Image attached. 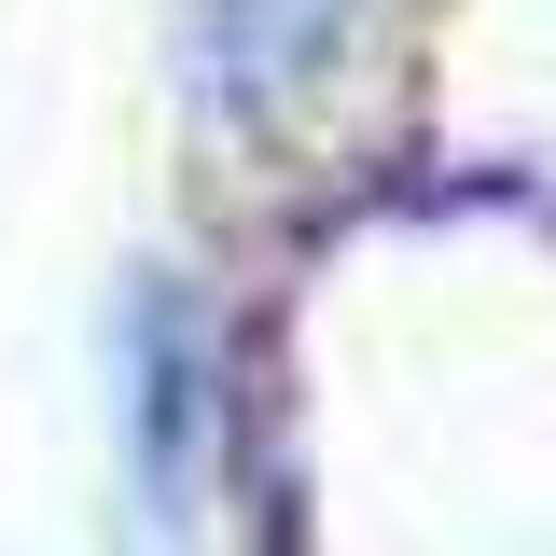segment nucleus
I'll use <instances>...</instances> for the list:
<instances>
[{
  "label": "nucleus",
  "instance_id": "1",
  "mask_svg": "<svg viewBox=\"0 0 556 556\" xmlns=\"http://www.w3.org/2000/svg\"><path fill=\"white\" fill-rule=\"evenodd\" d=\"M112 376H126V473H139V515L181 529V515H195V417H208V348H195L181 278H139V292H126V320H112Z\"/></svg>",
  "mask_w": 556,
  "mask_h": 556
},
{
  "label": "nucleus",
  "instance_id": "2",
  "mask_svg": "<svg viewBox=\"0 0 556 556\" xmlns=\"http://www.w3.org/2000/svg\"><path fill=\"white\" fill-rule=\"evenodd\" d=\"M348 42V0H208V84L237 112H278L292 84H320Z\"/></svg>",
  "mask_w": 556,
  "mask_h": 556
}]
</instances>
